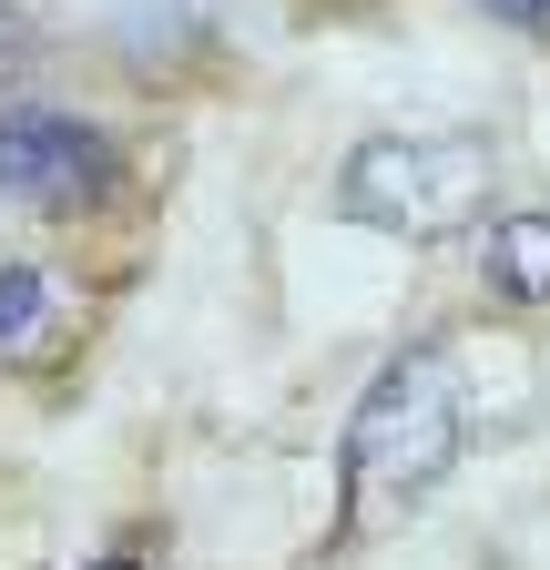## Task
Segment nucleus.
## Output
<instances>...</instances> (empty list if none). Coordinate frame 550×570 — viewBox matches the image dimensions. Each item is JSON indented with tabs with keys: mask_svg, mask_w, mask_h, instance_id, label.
I'll list each match as a JSON object with an SVG mask.
<instances>
[{
	"mask_svg": "<svg viewBox=\"0 0 550 570\" xmlns=\"http://www.w3.org/2000/svg\"><path fill=\"white\" fill-rule=\"evenodd\" d=\"M459 367L449 346H397L367 377V397L347 407V439H336V499H347V530H367L377 510H407L459 469Z\"/></svg>",
	"mask_w": 550,
	"mask_h": 570,
	"instance_id": "obj_1",
	"label": "nucleus"
},
{
	"mask_svg": "<svg viewBox=\"0 0 550 570\" xmlns=\"http://www.w3.org/2000/svg\"><path fill=\"white\" fill-rule=\"evenodd\" d=\"M500 194V142L479 122H439V132H367L347 174H336V214L397 245H439L459 225H479Z\"/></svg>",
	"mask_w": 550,
	"mask_h": 570,
	"instance_id": "obj_2",
	"label": "nucleus"
},
{
	"mask_svg": "<svg viewBox=\"0 0 550 570\" xmlns=\"http://www.w3.org/2000/svg\"><path fill=\"white\" fill-rule=\"evenodd\" d=\"M112 132L51 102H0V204L31 214H92L112 194Z\"/></svg>",
	"mask_w": 550,
	"mask_h": 570,
	"instance_id": "obj_3",
	"label": "nucleus"
},
{
	"mask_svg": "<svg viewBox=\"0 0 550 570\" xmlns=\"http://www.w3.org/2000/svg\"><path fill=\"white\" fill-rule=\"evenodd\" d=\"M479 275H490L510 306H550V204L490 214V235H479Z\"/></svg>",
	"mask_w": 550,
	"mask_h": 570,
	"instance_id": "obj_4",
	"label": "nucleus"
},
{
	"mask_svg": "<svg viewBox=\"0 0 550 570\" xmlns=\"http://www.w3.org/2000/svg\"><path fill=\"white\" fill-rule=\"evenodd\" d=\"M51 326V275L41 265H0V356H31Z\"/></svg>",
	"mask_w": 550,
	"mask_h": 570,
	"instance_id": "obj_5",
	"label": "nucleus"
},
{
	"mask_svg": "<svg viewBox=\"0 0 550 570\" xmlns=\"http://www.w3.org/2000/svg\"><path fill=\"white\" fill-rule=\"evenodd\" d=\"M479 11H500L510 31H550V0H479Z\"/></svg>",
	"mask_w": 550,
	"mask_h": 570,
	"instance_id": "obj_6",
	"label": "nucleus"
},
{
	"mask_svg": "<svg viewBox=\"0 0 550 570\" xmlns=\"http://www.w3.org/2000/svg\"><path fill=\"white\" fill-rule=\"evenodd\" d=\"M82 570H144V560H82Z\"/></svg>",
	"mask_w": 550,
	"mask_h": 570,
	"instance_id": "obj_7",
	"label": "nucleus"
}]
</instances>
